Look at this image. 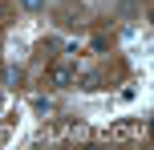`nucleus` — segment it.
<instances>
[{"instance_id":"obj_3","label":"nucleus","mask_w":154,"mask_h":150,"mask_svg":"<svg viewBox=\"0 0 154 150\" xmlns=\"http://www.w3.org/2000/svg\"><path fill=\"white\" fill-rule=\"evenodd\" d=\"M0 16H4V8H0Z\"/></svg>"},{"instance_id":"obj_2","label":"nucleus","mask_w":154,"mask_h":150,"mask_svg":"<svg viewBox=\"0 0 154 150\" xmlns=\"http://www.w3.org/2000/svg\"><path fill=\"white\" fill-rule=\"evenodd\" d=\"M24 8H29V12H37V8H45V0H20Z\"/></svg>"},{"instance_id":"obj_1","label":"nucleus","mask_w":154,"mask_h":150,"mask_svg":"<svg viewBox=\"0 0 154 150\" xmlns=\"http://www.w3.org/2000/svg\"><path fill=\"white\" fill-rule=\"evenodd\" d=\"M69 81H73V69L57 65V69H53V85H69Z\"/></svg>"}]
</instances>
